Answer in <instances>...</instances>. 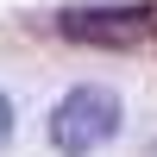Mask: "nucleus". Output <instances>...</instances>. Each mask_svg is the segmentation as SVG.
<instances>
[{
  "instance_id": "3",
  "label": "nucleus",
  "mask_w": 157,
  "mask_h": 157,
  "mask_svg": "<svg viewBox=\"0 0 157 157\" xmlns=\"http://www.w3.org/2000/svg\"><path fill=\"white\" fill-rule=\"evenodd\" d=\"M6 138H13V101L0 94V145H6Z\"/></svg>"
},
{
  "instance_id": "4",
  "label": "nucleus",
  "mask_w": 157,
  "mask_h": 157,
  "mask_svg": "<svg viewBox=\"0 0 157 157\" xmlns=\"http://www.w3.org/2000/svg\"><path fill=\"white\" fill-rule=\"evenodd\" d=\"M151 157H157V151H151Z\"/></svg>"
},
{
  "instance_id": "1",
  "label": "nucleus",
  "mask_w": 157,
  "mask_h": 157,
  "mask_svg": "<svg viewBox=\"0 0 157 157\" xmlns=\"http://www.w3.org/2000/svg\"><path fill=\"white\" fill-rule=\"evenodd\" d=\"M120 120H126L120 94H113L107 82H82V88H69V94L50 107V145L63 157H94L101 145H113Z\"/></svg>"
},
{
  "instance_id": "2",
  "label": "nucleus",
  "mask_w": 157,
  "mask_h": 157,
  "mask_svg": "<svg viewBox=\"0 0 157 157\" xmlns=\"http://www.w3.org/2000/svg\"><path fill=\"white\" fill-rule=\"evenodd\" d=\"M145 25H151V13H145V6H69V13L57 19V32H63V38H75V44L126 50V44H138V38H145Z\"/></svg>"
}]
</instances>
